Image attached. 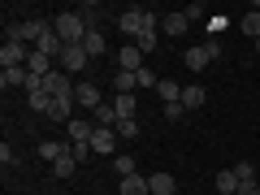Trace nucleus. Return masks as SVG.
I'll return each mask as SVG.
<instances>
[{"instance_id":"obj_20","label":"nucleus","mask_w":260,"mask_h":195,"mask_svg":"<svg viewBox=\"0 0 260 195\" xmlns=\"http://www.w3.org/2000/svg\"><path fill=\"white\" fill-rule=\"evenodd\" d=\"M239 26H243V35H251V44H256L260 39V5H251V13H243Z\"/></svg>"},{"instance_id":"obj_9","label":"nucleus","mask_w":260,"mask_h":195,"mask_svg":"<svg viewBox=\"0 0 260 195\" xmlns=\"http://www.w3.org/2000/svg\"><path fill=\"white\" fill-rule=\"evenodd\" d=\"M26 74H30V78H44V74H52V56H44L39 48H30V56H26Z\"/></svg>"},{"instance_id":"obj_21","label":"nucleus","mask_w":260,"mask_h":195,"mask_svg":"<svg viewBox=\"0 0 260 195\" xmlns=\"http://www.w3.org/2000/svg\"><path fill=\"white\" fill-rule=\"evenodd\" d=\"M91 121H95V126H109V130L117 126V109H113V100H104L100 109H95V117H91Z\"/></svg>"},{"instance_id":"obj_10","label":"nucleus","mask_w":260,"mask_h":195,"mask_svg":"<svg viewBox=\"0 0 260 195\" xmlns=\"http://www.w3.org/2000/svg\"><path fill=\"white\" fill-rule=\"evenodd\" d=\"M91 135H95V121H87V117L70 121V139H74V143H91Z\"/></svg>"},{"instance_id":"obj_16","label":"nucleus","mask_w":260,"mask_h":195,"mask_svg":"<svg viewBox=\"0 0 260 195\" xmlns=\"http://www.w3.org/2000/svg\"><path fill=\"white\" fill-rule=\"evenodd\" d=\"M156 95H160L165 104H178V100H182V83H174V78H160V83H156Z\"/></svg>"},{"instance_id":"obj_32","label":"nucleus","mask_w":260,"mask_h":195,"mask_svg":"<svg viewBox=\"0 0 260 195\" xmlns=\"http://www.w3.org/2000/svg\"><path fill=\"white\" fill-rule=\"evenodd\" d=\"M234 195H260V178H256V182H239V191H234Z\"/></svg>"},{"instance_id":"obj_5","label":"nucleus","mask_w":260,"mask_h":195,"mask_svg":"<svg viewBox=\"0 0 260 195\" xmlns=\"http://www.w3.org/2000/svg\"><path fill=\"white\" fill-rule=\"evenodd\" d=\"M74 104H78V109H100V104H104V95H100V87H95V83H78L74 87Z\"/></svg>"},{"instance_id":"obj_23","label":"nucleus","mask_w":260,"mask_h":195,"mask_svg":"<svg viewBox=\"0 0 260 195\" xmlns=\"http://www.w3.org/2000/svg\"><path fill=\"white\" fill-rule=\"evenodd\" d=\"M239 191V178H234V169H221L217 174V195H234Z\"/></svg>"},{"instance_id":"obj_26","label":"nucleus","mask_w":260,"mask_h":195,"mask_svg":"<svg viewBox=\"0 0 260 195\" xmlns=\"http://www.w3.org/2000/svg\"><path fill=\"white\" fill-rule=\"evenodd\" d=\"M234 178H239V182H256V169H251V160H234Z\"/></svg>"},{"instance_id":"obj_33","label":"nucleus","mask_w":260,"mask_h":195,"mask_svg":"<svg viewBox=\"0 0 260 195\" xmlns=\"http://www.w3.org/2000/svg\"><path fill=\"white\" fill-rule=\"evenodd\" d=\"M182 13H186V18H191V22H195V18H204V13H208V9H204V5H186V9H182Z\"/></svg>"},{"instance_id":"obj_34","label":"nucleus","mask_w":260,"mask_h":195,"mask_svg":"<svg viewBox=\"0 0 260 195\" xmlns=\"http://www.w3.org/2000/svg\"><path fill=\"white\" fill-rule=\"evenodd\" d=\"M204 48H208V61H221V52H225V48L217 44V39H213V44H204Z\"/></svg>"},{"instance_id":"obj_11","label":"nucleus","mask_w":260,"mask_h":195,"mask_svg":"<svg viewBox=\"0 0 260 195\" xmlns=\"http://www.w3.org/2000/svg\"><path fill=\"white\" fill-rule=\"evenodd\" d=\"M135 87H139V78L130 74V70H117L113 74V95H135Z\"/></svg>"},{"instance_id":"obj_3","label":"nucleus","mask_w":260,"mask_h":195,"mask_svg":"<svg viewBox=\"0 0 260 195\" xmlns=\"http://www.w3.org/2000/svg\"><path fill=\"white\" fill-rule=\"evenodd\" d=\"M26 56H30L26 44H18V39H5V48H0V70H26Z\"/></svg>"},{"instance_id":"obj_12","label":"nucleus","mask_w":260,"mask_h":195,"mask_svg":"<svg viewBox=\"0 0 260 195\" xmlns=\"http://www.w3.org/2000/svg\"><path fill=\"white\" fill-rule=\"evenodd\" d=\"M117 195H148V178L143 174H130L117 182Z\"/></svg>"},{"instance_id":"obj_19","label":"nucleus","mask_w":260,"mask_h":195,"mask_svg":"<svg viewBox=\"0 0 260 195\" xmlns=\"http://www.w3.org/2000/svg\"><path fill=\"white\" fill-rule=\"evenodd\" d=\"M0 87L9 91V87H30V74L26 70H0Z\"/></svg>"},{"instance_id":"obj_28","label":"nucleus","mask_w":260,"mask_h":195,"mask_svg":"<svg viewBox=\"0 0 260 195\" xmlns=\"http://www.w3.org/2000/svg\"><path fill=\"white\" fill-rule=\"evenodd\" d=\"M113 130H117L121 139H135V135H139V121H135V117H121V121H117Z\"/></svg>"},{"instance_id":"obj_4","label":"nucleus","mask_w":260,"mask_h":195,"mask_svg":"<svg viewBox=\"0 0 260 195\" xmlns=\"http://www.w3.org/2000/svg\"><path fill=\"white\" fill-rule=\"evenodd\" d=\"M87 65H91V56H87L83 44H65V52H61V70H65V74L74 78V74H83Z\"/></svg>"},{"instance_id":"obj_27","label":"nucleus","mask_w":260,"mask_h":195,"mask_svg":"<svg viewBox=\"0 0 260 195\" xmlns=\"http://www.w3.org/2000/svg\"><path fill=\"white\" fill-rule=\"evenodd\" d=\"M156 39H160V30H143V35H139V39H135V48H139V52H143V56H148V52H152V48H156Z\"/></svg>"},{"instance_id":"obj_24","label":"nucleus","mask_w":260,"mask_h":195,"mask_svg":"<svg viewBox=\"0 0 260 195\" xmlns=\"http://www.w3.org/2000/svg\"><path fill=\"white\" fill-rule=\"evenodd\" d=\"M113 174H117V178L139 174V169H135V156H126V152H121V156H113Z\"/></svg>"},{"instance_id":"obj_31","label":"nucleus","mask_w":260,"mask_h":195,"mask_svg":"<svg viewBox=\"0 0 260 195\" xmlns=\"http://www.w3.org/2000/svg\"><path fill=\"white\" fill-rule=\"evenodd\" d=\"M160 113H165V117H169V121H178V117H182V113H186V109H182V100H178V104H165V109H160Z\"/></svg>"},{"instance_id":"obj_2","label":"nucleus","mask_w":260,"mask_h":195,"mask_svg":"<svg viewBox=\"0 0 260 195\" xmlns=\"http://www.w3.org/2000/svg\"><path fill=\"white\" fill-rule=\"evenodd\" d=\"M117 30L130 39V44H135V39L148 30V9H143V5H130V9H121V13H117Z\"/></svg>"},{"instance_id":"obj_7","label":"nucleus","mask_w":260,"mask_h":195,"mask_svg":"<svg viewBox=\"0 0 260 195\" xmlns=\"http://www.w3.org/2000/svg\"><path fill=\"white\" fill-rule=\"evenodd\" d=\"M186 26H191L186 13H165V18H160V35H169V39H182Z\"/></svg>"},{"instance_id":"obj_1","label":"nucleus","mask_w":260,"mask_h":195,"mask_svg":"<svg viewBox=\"0 0 260 195\" xmlns=\"http://www.w3.org/2000/svg\"><path fill=\"white\" fill-rule=\"evenodd\" d=\"M52 30L61 35V44H83L91 26H87V22H83V13L74 9V13H56V18H52Z\"/></svg>"},{"instance_id":"obj_18","label":"nucleus","mask_w":260,"mask_h":195,"mask_svg":"<svg viewBox=\"0 0 260 195\" xmlns=\"http://www.w3.org/2000/svg\"><path fill=\"white\" fill-rule=\"evenodd\" d=\"M65 152H70V148H65V143H56V139H44V143H39V160H48V165H56Z\"/></svg>"},{"instance_id":"obj_29","label":"nucleus","mask_w":260,"mask_h":195,"mask_svg":"<svg viewBox=\"0 0 260 195\" xmlns=\"http://www.w3.org/2000/svg\"><path fill=\"white\" fill-rule=\"evenodd\" d=\"M135 78H139V87H152V91H156V83H160V78H156V74H152L148 65H143V70H139V74H135Z\"/></svg>"},{"instance_id":"obj_25","label":"nucleus","mask_w":260,"mask_h":195,"mask_svg":"<svg viewBox=\"0 0 260 195\" xmlns=\"http://www.w3.org/2000/svg\"><path fill=\"white\" fill-rule=\"evenodd\" d=\"M113 109H117V121L135 117V95H113Z\"/></svg>"},{"instance_id":"obj_14","label":"nucleus","mask_w":260,"mask_h":195,"mask_svg":"<svg viewBox=\"0 0 260 195\" xmlns=\"http://www.w3.org/2000/svg\"><path fill=\"white\" fill-rule=\"evenodd\" d=\"M204 100H208V91H204L200 83L182 87V109H204Z\"/></svg>"},{"instance_id":"obj_6","label":"nucleus","mask_w":260,"mask_h":195,"mask_svg":"<svg viewBox=\"0 0 260 195\" xmlns=\"http://www.w3.org/2000/svg\"><path fill=\"white\" fill-rule=\"evenodd\" d=\"M143 65H148V61H143V52H139V48H135V44L117 48V70H130V74H139Z\"/></svg>"},{"instance_id":"obj_17","label":"nucleus","mask_w":260,"mask_h":195,"mask_svg":"<svg viewBox=\"0 0 260 195\" xmlns=\"http://www.w3.org/2000/svg\"><path fill=\"white\" fill-rule=\"evenodd\" d=\"M113 135H117V130L95 126V135H91V152H109V156H113Z\"/></svg>"},{"instance_id":"obj_15","label":"nucleus","mask_w":260,"mask_h":195,"mask_svg":"<svg viewBox=\"0 0 260 195\" xmlns=\"http://www.w3.org/2000/svg\"><path fill=\"white\" fill-rule=\"evenodd\" d=\"M83 48H87V56H104V52H109V39H104V30H87Z\"/></svg>"},{"instance_id":"obj_22","label":"nucleus","mask_w":260,"mask_h":195,"mask_svg":"<svg viewBox=\"0 0 260 195\" xmlns=\"http://www.w3.org/2000/svg\"><path fill=\"white\" fill-rule=\"evenodd\" d=\"M74 169H78V156H74V148H70V152H65V156L52 165V174H56V178H70Z\"/></svg>"},{"instance_id":"obj_8","label":"nucleus","mask_w":260,"mask_h":195,"mask_svg":"<svg viewBox=\"0 0 260 195\" xmlns=\"http://www.w3.org/2000/svg\"><path fill=\"white\" fill-rule=\"evenodd\" d=\"M148 195H178V182H174V174H148Z\"/></svg>"},{"instance_id":"obj_30","label":"nucleus","mask_w":260,"mask_h":195,"mask_svg":"<svg viewBox=\"0 0 260 195\" xmlns=\"http://www.w3.org/2000/svg\"><path fill=\"white\" fill-rule=\"evenodd\" d=\"M0 165H5V169H13V165H18V152H13L9 143H5V148H0Z\"/></svg>"},{"instance_id":"obj_13","label":"nucleus","mask_w":260,"mask_h":195,"mask_svg":"<svg viewBox=\"0 0 260 195\" xmlns=\"http://www.w3.org/2000/svg\"><path fill=\"white\" fill-rule=\"evenodd\" d=\"M182 65H186V70H195V74H200V70H204V65H208V48H204V44H200V48H186V52H182Z\"/></svg>"}]
</instances>
